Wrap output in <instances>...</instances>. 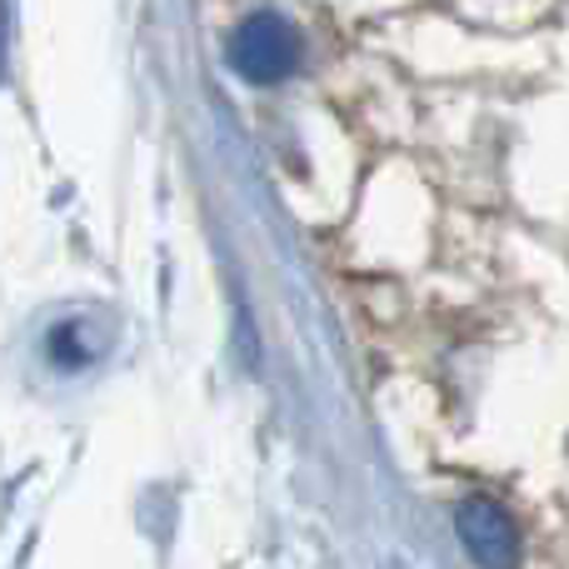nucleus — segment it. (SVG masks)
<instances>
[{
    "instance_id": "obj_1",
    "label": "nucleus",
    "mask_w": 569,
    "mask_h": 569,
    "mask_svg": "<svg viewBox=\"0 0 569 569\" xmlns=\"http://www.w3.org/2000/svg\"><path fill=\"white\" fill-rule=\"evenodd\" d=\"M300 30L280 10H256L236 26L230 36V66L250 80V86H280L300 66Z\"/></svg>"
},
{
    "instance_id": "obj_2",
    "label": "nucleus",
    "mask_w": 569,
    "mask_h": 569,
    "mask_svg": "<svg viewBox=\"0 0 569 569\" xmlns=\"http://www.w3.org/2000/svg\"><path fill=\"white\" fill-rule=\"evenodd\" d=\"M455 530H460L465 550L480 569H515L520 565V530L515 520L490 500H465L455 515Z\"/></svg>"
}]
</instances>
